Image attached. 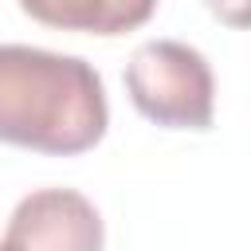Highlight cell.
Here are the masks:
<instances>
[{"instance_id": "cell-1", "label": "cell", "mask_w": 251, "mask_h": 251, "mask_svg": "<svg viewBox=\"0 0 251 251\" xmlns=\"http://www.w3.org/2000/svg\"><path fill=\"white\" fill-rule=\"evenodd\" d=\"M106 122V90L86 59L0 43V141L71 157L94 149Z\"/></svg>"}, {"instance_id": "cell-2", "label": "cell", "mask_w": 251, "mask_h": 251, "mask_svg": "<svg viewBox=\"0 0 251 251\" xmlns=\"http://www.w3.org/2000/svg\"><path fill=\"white\" fill-rule=\"evenodd\" d=\"M126 90L157 126L169 129H208L216 82L204 55L176 39H149L133 51L126 67Z\"/></svg>"}, {"instance_id": "cell-3", "label": "cell", "mask_w": 251, "mask_h": 251, "mask_svg": "<svg viewBox=\"0 0 251 251\" xmlns=\"http://www.w3.org/2000/svg\"><path fill=\"white\" fill-rule=\"evenodd\" d=\"M8 251H102V220L75 188H39L8 220Z\"/></svg>"}, {"instance_id": "cell-4", "label": "cell", "mask_w": 251, "mask_h": 251, "mask_svg": "<svg viewBox=\"0 0 251 251\" xmlns=\"http://www.w3.org/2000/svg\"><path fill=\"white\" fill-rule=\"evenodd\" d=\"M20 8L63 31H94V35H122L141 27L157 0H20Z\"/></svg>"}, {"instance_id": "cell-5", "label": "cell", "mask_w": 251, "mask_h": 251, "mask_svg": "<svg viewBox=\"0 0 251 251\" xmlns=\"http://www.w3.org/2000/svg\"><path fill=\"white\" fill-rule=\"evenodd\" d=\"M208 8L224 24H231V27H243L247 24V0H208Z\"/></svg>"}, {"instance_id": "cell-6", "label": "cell", "mask_w": 251, "mask_h": 251, "mask_svg": "<svg viewBox=\"0 0 251 251\" xmlns=\"http://www.w3.org/2000/svg\"><path fill=\"white\" fill-rule=\"evenodd\" d=\"M0 251H8V247H4V243H0Z\"/></svg>"}]
</instances>
